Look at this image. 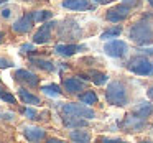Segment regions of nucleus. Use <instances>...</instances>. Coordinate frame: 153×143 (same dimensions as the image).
I'll use <instances>...</instances> for the list:
<instances>
[{
  "label": "nucleus",
  "instance_id": "obj_31",
  "mask_svg": "<svg viewBox=\"0 0 153 143\" xmlns=\"http://www.w3.org/2000/svg\"><path fill=\"white\" fill-rule=\"evenodd\" d=\"M146 94H148V97L153 100V87H150V89H148V92H146Z\"/></svg>",
  "mask_w": 153,
  "mask_h": 143
},
{
  "label": "nucleus",
  "instance_id": "obj_4",
  "mask_svg": "<svg viewBox=\"0 0 153 143\" xmlns=\"http://www.w3.org/2000/svg\"><path fill=\"white\" fill-rule=\"evenodd\" d=\"M128 69L132 73L138 74V76H150L153 73V64L145 56H138V58H133L128 63Z\"/></svg>",
  "mask_w": 153,
  "mask_h": 143
},
{
  "label": "nucleus",
  "instance_id": "obj_2",
  "mask_svg": "<svg viewBox=\"0 0 153 143\" xmlns=\"http://www.w3.org/2000/svg\"><path fill=\"white\" fill-rule=\"evenodd\" d=\"M130 40L133 43L140 44H148L153 41V30L150 27V23L146 21H140V23H135L132 28H130Z\"/></svg>",
  "mask_w": 153,
  "mask_h": 143
},
{
  "label": "nucleus",
  "instance_id": "obj_15",
  "mask_svg": "<svg viewBox=\"0 0 153 143\" xmlns=\"http://www.w3.org/2000/svg\"><path fill=\"white\" fill-rule=\"evenodd\" d=\"M54 50L61 56H73V54H76L81 50V46H76V44H58Z\"/></svg>",
  "mask_w": 153,
  "mask_h": 143
},
{
  "label": "nucleus",
  "instance_id": "obj_6",
  "mask_svg": "<svg viewBox=\"0 0 153 143\" xmlns=\"http://www.w3.org/2000/svg\"><path fill=\"white\" fill-rule=\"evenodd\" d=\"M128 13H130V7L120 4V5H117V7L110 8V10L107 12V20L114 21V23H119V21L125 20V18L128 17Z\"/></svg>",
  "mask_w": 153,
  "mask_h": 143
},
{
  "label": "nucleus",
  "instance_id": "obj_3",
  "mask_svg": "<svg viewBox=\"0 0 153 143\" xmlns=\"http://www.w3.org/2000/svg\"><path fill=\"white\" fill-rule=\"evenodd\" d=\"M63 115H74V117H81V119H94V110L89 109L87 105L82 104H63L59 107Z\"/></svg>",
  "mask_w": 153,
  "mask_h": 143
},
{
  "label": "nucleus",
  "instance_id": "obj_32",
  "mask_svg": "<svg viewBox=\"0 0 153 143\" xmlns=\"http://www.w3.org/2000/svg\"><path fill=\"white\" fill-rule=\"evenodd\" d=\"M2 15H4L5 18H7V17H10V10H4V12H2Z\"/></svg>",
  "mask_w": 153,
  "mask_h": 143
},
{
  "label": "nucleus",
  "instance_id": "obj_10",
  "mask_svg": "<svg viewBox=\"0 0 153 143\" xmlns=\"http://www.w3.org/2000/svg\"><path fill=\"white\" fill-rule=\"evenodd\" d=\"M54 23H45L43 27L40 28V30L35 33V36H33V43H36V44H45V43H48L50 41V38H51V33H50V30H51V27H53Z\"/></svg>",
  "mask_w": 153,
  "mask_h": 143
},
{
  "label": "nucleus",
  "instance_id": "obj_25",
  "mask_svg": "<svg viewBox=\"0 0 153 143\" xmlns=\"http://www.w3.org/2000/svg\"><path fill=\"white\" fill-rule=\"evenodd\" d=\"M25 115H27L28 119H31V120H36V119H38L36 110H33L31 107H27V109H25Z\"/></svg>",
  "mask_w": 153,
  "mask_h": 143
},
{
  "label": "nucleus",
  "instance_id": "obj_29",
  "mask_svg": "<svg viewBox=\"0 0 153 143\" xmlns=\"http://www.w3.org/2000/svg\"><path fill=\"white\" fill-rule=\"evenodd\" d=\"M96 4H99V5H105V4H110V2H114V0H94Z\"/></svg>",
  "mask_w": 153,
  "mask_h": 143
},
{
  "label": "nucleus",
  "instance_id": "obj_19",
  "mask_svg": "<svg viewBox=\"0 0 153 143\" xmlns=\"http://www.w3.org/2000/svg\"><path fill=\"white\" fill-rule=\"evenodd\" d=\"M71 140H74V142H81V143H87L91 140L89 133L87 132H82V130H74V132H71Z\"/></svg>",
  "mask_w": 153,
  "mask_h": 143
},
{
  "label": "nucleus",
  "instance_id": "obj_8",
  "mask_svg": "<svg viewBox=\"0 0 153 143\" xmlns=\"http://www.w3.org/2000/svg\"><path fill=\"white\" fill-rule=\"evenodd\" d=\"M33 13L31 15H23V17L20 18V20H17L13 25H12V28H13V31H17V33H28V31L33 28Z\"/></svg>",
  "mask_w": 153,
  "mask_h": 143
},
{
  "label": "nucleus",
  "instance_id": "obj_28",
  "mask_svg": "<svg viewBox=\"0 0 153 143\" xmlns=\"http://www.w3.org/2000/svg\"><path fill=\"white\" fill-rule=\"evenodd\" d=\"M138 2H140V0H122V4H123V5H127V7H130V8L135 7V5L138 4Z\"/></svg>",
  "mask_w": 153,
  "mask_h": 143
},
{
  "label": "nucleus",
  "instance_id": "obj_12",
  "mask_svg": "<svg viewBox=\"0 0 153 143\" xmlns=\"http://www.w3.org/2000/svg\"><path fill=\"white\" fill-rule=\"evenodd\" d=\"M63 7L64 8H69V10L82 12V10H89V8H92V5H91L87 0H64Z\"/></svg>",
  "mask_w": 153,
  "mask_h": 143
},
{
  "label": "nucleus",
  "instance_id": "obj_9",
  "mask_svg": "<svg viewBox=\"0 0 153 143\" xmlns=\"http://www.w3.org/2000/svg\"><path fill=\"white\" fill-rule=\"evenodd\" d=\"M15 77H17L18 81H22V82H25L27 86H30V87L38 86V82H40V77H38L36 74L27 71V69H17L15 71Z\"/></svg>",
  "mask_w": 153,
  "mask_h": 143
},
{
  "label": "nucleus",
  "instance_id": "obj_33",
  "mask_svg": "<svg viewBox=\"0 0 153 143\" xmlns=\"http://www.w3.org/2000/svg\"><path fill=\"white\" fill-rule=\"evenodd\" d=\"M148 4H150V5H152V7H153V0H148Z\"/></svg>",
  "mask_w": 153,
  "mask_h": 143
},
{
  "label": "nucleus",
  "instance_id": "obj_22",
  "mask_svg": "<svg viewBox=\"0 0 153 143\" xmlns=\"http://www.w3.org/2000/svg\"><path fill=\"white\" fill-rule=\"evenodd\" d=\"M91 79H92V82L96 84V86H102V84H105L107 82V74H104V73H96L94 71L92 74H91Z\"/></svg>",
  "mask_w": 153,
  "mask_h": 143
},
{
  "label": "nucleus",
  "instance_id": "obj_13",
  "mask_svg": "<svg viewBox=\"0 0 153 143\" xmlns=\"http://www.w3.org/2000/svg\"><path fill=\"white\" fill-rule=\"evenodd\" d=\"M63 86H64V89H66L68 92H71V94H76V92H79V90L84 89V84L81 82L79 79H74V77H71V79H64Z\"/></svg>",
  "mask_w": 153,
  "mask_h": 143
},
{
  "label": "nucleus",
  "instance_id": "obj_14",
  "mask_svg": "<svg viewBox=\"0 0 153 143\" xmlns=\"http://www.w3.org/2000/svg\"><path fill=\"white\" fill-rule=\"evenodd\" d=\"M152 112H153V105L150 102H140L138 105L133 109V113L142 117V119H146L148 115H152Z\"/></svg>",
  "mask_w": 153,
  "mask_h": 143
},
{
  "label": "nucleus",
  "instance_id": "obj_1",
  "mask_svg": "<svg viewBox=\"0 0 153 143\" xmlns=\"http://www.w3.org/2000/svg\"><path fill=\"white\" fill-rule=\"evenodd\" d=\"M105 99L109 104L117 107H123L127 104V90L125 86L119 81H112L105 89Z\"/></svg>",
  "mask_w": 153,
  "mask_h": 143
},
{
  "label": "nucleus",
  "instance_id": "obj_23",
  "mask_svg": "<svg viewBox=\"0 0 153 143\" xmlns=\"http://www.w3.org/2000/svg\"><path fill=\"white\" fill-rule=\"evenodd\" d=\"M79 99H81V102H82V104H96L97 102V96L92 92V90H87V92L81 94Z\"/></svg>",
  "mask_w": 153,
  "mask_h": 143
},
{
  "label": "nucleus",
  "instance_id": "obj_20",
  "mask_svg": "<svg viewBox=\"0 0 153 143\" xmlns=\"http://www.w3.org/2000/svg\"><path fill=\"white\" fill-rule=\"evenodd\" d=\"M120 33H122V28L120 27H114V28H109V30H105L102 35H100V38L102 40H110V38H119Z\"/></svg>",
  "mask_w": 153,
  "mask_h": 143
},
{
  "label": "nucleus",
  "instance_id": "obj_16",
  "mask_svg": "<svg viewBox=\"0 0 153 143\" xmlns=\"http://www.w3.org/2000/svg\"><path fill=\"white\" fill-rule=\"evenodd\" d=\"M64 125L68 128H77V127L86 125V120H82L81 117H74V115H64Z\"/></svg>",
  "mask_w": 153,
  "mask_h": 143
},
{
  "label": "nucleus",
  "instance_id": "obj_34",
  "mask_svg": "<svg viewBox=\"0 0 153 143\" xmlns=\"http://www.w3.org/2000/svg\"><path fill=\"white\" fill-rule=\"evenodd\" d=\"M2 38H4V33H0V41H2Z\"/></svg>",
  "mask_w": 153,
  "mask_h": 143
},
{
  "label": "nucleus",
  "instance_id": "obj_36",
  "mask_svg": "<svg viewBox=\"0 0 153 143\" xmlns=\"http://www.w3.org/2000/svg\"><path fill=\"white\" fill-rule=\"evenodd\" d=\"M0 94H2V90H0Z\"/></svg>",
  "mask_w": 153,
  "mask_h": 143
},
{
  "label": "nucleus",
  "instance_id": "obj_21",
  "mask_svg": "<svg viewBox=\"0 0 153 143\" xmlns=\"http://www.w3.org/2000/svg\"><path fill=\"white\" fill-rule=\"evenodd\" d=\"M41 90H43L45 94H48V96H53V97L61 96V87L56 86V84H46V86L41 87Z\"/></svg>",
  "mask_w": 153,
  "mask_h": 143
},
{
  "label": "nucleus",
  "instance_id": "obj_17",
  "mask_svg": "<svg viewBox=\"0 0 153 143\" xmlns=\"http://www.w3.org/2000/svg\"><path fill=\"white\" fill-rule=\"evenodd\" d=\"M30 63H31V64H35L36 67H40V69H43V71H48V73L54 71V64L51 63V61L40 59V58H30Z\"/></svg>",
  "mask_w": 153,
  "mask_h": 143
},
{
  "label": "nucleus",
  "instance_id": "obj_7",
  "mask_svg": "<svg viewBox=\"0 0 153 143\" xmlns=\"http://www.w3.org/2000/svg\"><path fill=\"white\" fill-rule=\"evenodd\" d=\"M123 128L127 130V132H140V130L145 127V119H142V117L138 115H128L125 120H123Z\"/></svg>",
  "mask_w": 153,
  "mask_h": 143
},
{
  "label": "nucleus",
  "instance_id": "obj_11",
  "mask_svg": "<svg viewBox=\"0 0 153 143\" xmlns=\"http://www.w3.org/2000/svg\"><path fill=\"white\" fill-rule=\"evenodd\" d=\"M23 135L27 136V140L30 142H40L46 136L43 128H38V127H25L23 128Z\"/></svg>",
  "mask_w": 153,
  "mask_h": 143
},
{
  "label": "nucleus",
  "instance_id": "obj_27",
  "mask_svg": "<svg viewBox=\"0 0 153 143\" xmlns=\"http://www.w3.org/2000/svg\"><path fill=\"white\" fill-rule=\"evenodd\" d=\"M13 66V63H10L8 59H4V58H0V69H7V67Z\"/></svg>",
  "mask_w": 153,
  "mask_h": 143
},
{
  "label": "nucleus",
  "instance_id": "obj_35",
  "mask_svg": "<svg viewBox=\"0 0 153 143\" xmlns=\"http://www.w3.org/2000/svg\"><path fill=\"white\" fill-rule=\"evenodd\" d=\"M5 2H7V0H0V4H5Z\"/></svg>",
  "mask_w": 153,
  "mask_h": 143
},
{
  "label": "nucleus",
  "instance_id": "obj_30",
  "mask_svg": "<svg viewBox=\"0 0 153 143\" xmlns=\"http://www.w3.org/2000/svg\"><path fill=\"white\" fill-rule=\"evenodd\" d=\"M31 44H23V46H22V51H27V50H31Z\"/></svg>",
  "mask_w": 153,
  "mask_h": 143
},
{
  "label": "nucleus",
  "instance_id": "obj_24",
  "mask_svg": "<svg viewBox=\"0 0 153 143\" xmlns=\"http://www.w3.org/2000/svg\"><path fill=\"white\" fill-rule=\"evenodd\" d=\"M51 17V12H48V10H41V12H35L33 13V20L35 21H43V20H46V18H50Z\"/></svg>",
  "mask_w": 153,
  "mask_h": 143
},
{
  "label": "nucleus",
  "instance_id": "obj_26",
  "mask_svg": "<svg viewBox=\"0 0 153 143\" xmlns=\"http://www.w3.org/2000/svg\"><path fill=\"white\" fill-rule=\"evenodd\" d=\"M0 97L5 100V102H10V104H15V97L12 96V94H5V92H2L0 94Z\"/></svg>",
  "mask_w": 153,
  "mask_h": 143
},
{
  "label": "nucleus",
  "instance_id": "obj_5",
  "mask_svg": "<svg viewBox=\"0 0 153 143\" xmlns=\"http://www.w3.org/2000/svg\"><path fill=\"white\" fill-rule=\"evenodd\" d=\"M104 51L112 58H122L127 54V43L122 40H112L104 46Z\"/></svg>",
  "mask_w": 153,
  "mask_h": 143
},
{
  "label": "nucleus",
  "instance_id": "obj_18",
  "mask_svg": "<svg viewBox=\"0 0 153 143\" xmlns=\"http://www.w3.org/2000/svg\"><path fill=\"white\" fill-rule=\"evenodd\" d=\"M18 96H20V99L23 100V102L31 104V105H38V104H40V99H38L36 96L30 94L28 90H25V89H20V90H18Z\"/></svg>",
  "mask_w": 153,
  "mask_h": 143
}]
</instances>
